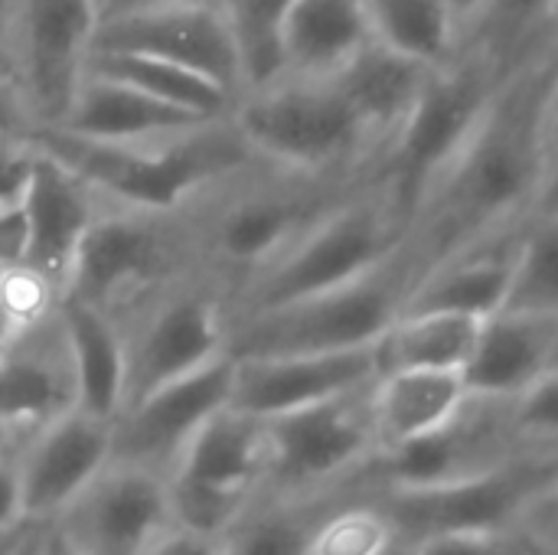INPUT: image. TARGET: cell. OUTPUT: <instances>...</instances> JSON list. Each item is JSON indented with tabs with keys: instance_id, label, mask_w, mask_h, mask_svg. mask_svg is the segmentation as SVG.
Instances as JSON below:
<instances>
[{
	"instance_id": "cell-16",
	"label": "cell",
	"mask_w": 558,
	"mask_h": 555,
	"mask_svg": "<svg viewBox=\"0 0 558 555\" xmlns=\"http://www.w3.org/2000/svg\"><path fill=\"white\" fill-rule=\"evenodd\" d=\"M235 360L226 353L206 370L183 376L131 402L111 432V461H124L170 478L193 435L232 402Z\"/></svg>"
},
{
	"instance_id": "cell-27",
	"label": "cell",
	"mask_w": 558,
	"mask_h": 555,
	"mask_svg": "<svg viewBox=\"0 0 558 555\" xmlns=\"http://www.w3.org/2000/svg\"><path fill=\"white\" fill-rule=\"evenodd\" d=\"M471 399L461 373H386L376 376L369 393V412L379 455L412 445L441 425H448Z\"/></svg>"
},
{
	"instance_id": "cell-14",
	"label": "cell",
	"mask_w": 558,
	"mask_h": 555,
	"mask_svg": "<svg viewBox=\"0 0 558 555\" xmlns=\"http://www.w3.org/2000/svg\"><path fill=\"white\" fill-rule=\"evenodd\" d=\"M523 448L510 402L471 396L438 432L376 455L363 478L373 491H425L490 471Z\"/></svg>"
},
{
	"instance_id": "cell-4",
	"label": "cell",
	"mask_w": 558,
	"mask_h": 555,
	"mask_svg": "<svg viewBox=\"0 0 558 555\" xmlns=\"http://www.w3.org/2000/svg\"><path fill=\"white\" fill-rule=\"evenodd\" d=\"M203 275L183 213L101 209L78 249L65 298L101 311L121 334L160 298Z\"/></svg>"
},
{
	"instance_id": "cell-48",
	"label": "cell",
	"mask_w": 558,
	"mask_h": 555,
	"mask_svg": "<svg viewBox=\"0 0 558 555\" xmlns=\"http://www.w3.org/2000/svg\"><path fill=\"white\" fill-rule=\"evenodd\" d=\"M36 523H26L20 530H10V533H0V555H20V550L36 536Z\"/></svg>"
},
{
	"instance_id": "cell-49",
	"label": "cell",
	"mask_w": 558,
	"mask_h": 555,
	"mask_svg": "<svg viewBox=\"0 0 558 555\" xmlns=\"http://www.w3.org/2000/svg\"><path fill=\"white\" fill-rule=\"evenodd\" d=\"M484 3H487V0H448V7L454 10V16L461 20V36H464V26L484 10Z\"/></svg>"
},
{
	"instance_id": "cell-23",
	"label": "cell",
	"mask_w": 558,
	"mask_h": 555,
	"mask_svg": "<svg viewBox=\"0 0 558 555\" xmlns=\"http://www.w3.org/2000/svg\"><path fill=\"white\" fill-rule=\"evenodd\" d=\"M558 317L500 311L484 321L474 357L464 370L471 396L517 402L549 370H556Z\"/></svg>"
},
{
	"instance_id": "cell-37",
	"label": "cell",
	"mask_w": 558,
	"mask_h": 555,
	"mask_svg": "<svg viewBox=\"0 0 558 555\" xmlns=\"http://www.w3.org/2000/svg\"><path fill=\"white\" fill-rule=\"evenodd\" d=\"M62 291L29 265H3L0 268V317L7 334H26L59 314Z\"/></svg>"
},
{
	"instance_id": "cell-35",
	"label": "cell",
	"mask_w": 558,
	"mask_h": 555,
	"mask_svg": "<svg viewBox=\"0 0 558 555\" xmlns=\"http://www.w3.org/2000/svg\"><path fill=\"white\" fill-rule=\"evenodd\" d=\"M507 311L558 317V213L526 222Z\"/></svg>"
},
{
	"instance_id": "cell-43",
	"label": "cell",
	"mask_w": 558,
	"mask_h": 555,
	"mask_svg": "<svg viewBox=\"0 0 558 555\" xmlns=\"http://www.w3.org/2000/svg\"><path fill=\"white\" fill-rule=\"evenodd\" d=\"M520 533H526L539 555H558V484L533 507Z\"/></svg>"
},
{
	"instance_id": "cell-3",
	"label": "cell",
	"mask_w": 558,
	"mask_h": 555,
	"mask_svg": "<svg viewBox=\"0 0 558 555\" xmlns=\"http://www.w3.org/2000/svg\"><path fill=\"white\" fill-rule=\"evenodd\" d=\"M29 141L82 177L105 203L141 213H180L216 180L255 160L232 118L141 144H98L65 131H36Z\"/></svg>"
},
{
	"instance_id": "cell-2",
	"label": "cell",
	"mask_w": 558,
	"mask_h": 555,
	"mask_svg": "<svg viewBox=\"0 0 558 555\" xmlns=\"http://www.w3.org/2000/svg\"><path fill=\"white\" fill-rule=\"evenodd\" d=\"M366 180L304 177L255 157L216 180L180 213L193 236L203 275L216 281L229 304L258 272L284 255Z\"/></svg>"
},
{
	"instance_id": "cell-17",
	"label": "cell",
	"mask_w": 558,
	"mask_h": 555,
	"mask_svg": "<svg viewBox=\"0 0 558 555\" xmlns=\"http://www.w3.org/2000/svg\"><path fill=\"white\" fill-rule=\"evenodd\" d=\"M56 527L85 555H147L173 527L167 478L111 461Z\"/></svg>"
},
{
	"instance_id": "cell-21",
	"label": "cell",
	"mask_w": 558,
	"mask_h": 555,
	"mask_svg": "<svg viewBox=\"0 0 558 555\" xmlns=\"http://www.w3.org/2000/svg\"><path fill=\"white\" fill-rule=\"evenodd\" d=\"M75 409V373L59 314L0 347V429L36 432Z\"/></svg>"
},
{
	"instance_id": "cell-6",
	"label": "cell",
	"mask_w": 558,
	"mask_h": 555,
	"mask_svg": "<svg viewBox=\"0 0 558 555\" xmlns=\"http://www.w3.org/2000/svg\"><path fill=\"white\" fill-rule=\"evenodd\" d=\"M405 239V216L386 183L373 177L317 219L265 272H258L229 301V321L343 288L389 262Z\"/></svg>"
},
{
	"instance_id": "cell-10",
	"label": "cell",
	"mask_w": 558,
	"mask_h": 555,
	"mask_svg": "<svg viewBox=\"0 0 558 555\" xmlns=\"http://www.w3.org/2000/svg\"><path fill=\"white\" fill-rule=\"evenodd\" d=\"M558 484V451L523 448L474 478L425 491H376L389 514L399 553L448 533H513Z\"/></svg>"
},
{
	"instance_id": "cell-22",
	"label": "cell",
	"mask_w": 558,
	"mask_h": 555,
	"mask_svg": "<svg viewBox=\"0 0 558 555\" xmlns=\"http://www.w3.org/2000/svg\"><path fill=\"white\" fill-rule=\"evenodd\" d=\"M523 226L487 236L418 275L405 311H441L490 321L507 311Z\"/></svg>"
},
{
	"instance_id": "cell-51",
	"label": "cell",
	"mask_w": 558,
	"mask_h": 555,
	"mask_svg": "<svg viewBox=\"0 0 558 555\" xmlns=\"http://www.w3.org/2000/svg\"><path fill=\"white\" fill-rule=\"evenodd\" d=\"M39 530H43V527H39ZM39 530H36V536H39ZM36 536H33V540H29V543L20 550V555H33V543H36Z\"/></svg>"
},
{
	"instance_id": "cell-18",
	"label": "cell",
	"mask_w": 558,
	"mask_h": 555,
	"mask_svg": "<svg viewBox=\"0 0 558 555\" xmlns=\"http://www.w3.org/2000/svg\"><path fill=\"white\" fill-rule=\"evenodd\" d=\"M111 432L114 422L72 409L26 435L20 445V484L29 523H56L111 464Z\"/></svg>"
},
{
	"instance_id": "cell-41",
	"label": "cell",
	"mask_w": 558,
	"mask_h": 555,
	"mask_svg": "<svg viewBox=\"0 0 558 555\" xmlns=\"http://www.w3.org/2000/svg\"><path fill=\"white\" fill-rule=\"evenodd\" d=\"M553 213H558V72L543 114V190H539L536 216H553Z\"/></svg>"
},
{
	"instance_id": "cell-52",
	"label": "cell",
	"mask_w": 558,
	"mask_h": 555,
	"mask_svg": "<svg viewBox=\"0 0 558 555\" xmlns=\"http://www.w3.org/2000/svg\"><path fill=\"white\" fill-rule=\"evenodd\" d=\"M7 340H10V334H7V324H3V317H0V347H3Z\"/></svg>"
},
{
	"instance_id": "cell-8",
	"label": "cell",
	"mask_w": 558,
	"mask_h": 555,
	"mask_svg": "<svg viewBox=\"0 0 558 555\" xmlns=\"http://www.w3.org/2000/svg\"><path fill=\"white\" fill-rule=\"evenodd\" d=\"M98 23L101 0H0V69L29 134L65 121Z\"/></svg>"
},
{
	"instance_id": "cell-26",
	"label": "cell",
	"mask_w": 558,
	"mask_h": 555,
	"mask_svg": "<svg viewBox=\"0 0 558 555\" xmlns=\"http://www.w3.org/2000/svg\"><path fill=\"white\" fill-rule=\"evenodd\" d=\"M59 321L75 373V409L114 422L124 409L128 389V347L121 327L72 298H62Z\"/></svg>"
},
{
	"instance_id": "cell-1",
	"label": "cell",
	"mask_w": 558,
	"mask_h": 555,
	"mask_svg": "<svg viewBox=\"0 0 558 555\" xmlns=\"http://www.w3.org/2000/svg\"><path fill=\"white\" fill-rule=\"evenodd\" d=\"M556 72L558 39L504 79L468 144L428 190L409 222V242L422 258V272L536 216L543 114Z\"/></svg>"
},
{
	"instance_id": "cell-11",
	"label": "cell",
	"mask_w": 558,
	"mask_h": 555,
	"mask_svg": "<svg viewBox=\"0 0 558 555\" xmlns=\"http://www.w3.org/2000/svg\"><path fill=\"white\" fill-rule=\"evenodd\" d=\"M268 474L265 422L232 406L219 409L186 445L167 478L173 527L222 540Z\"/></svg>"
},
{
	"instance_id": "cell-32",
	"label": "cell",
	"mask_w": 558,
	"mask_h": 555,
	"mask_svg": "<svg viewBox=\"0 0 558 555\" xmlns=\"http://www.w3.org/2000/svg\"><path fill=\"white\" fill-rule=\"evenodd\" d=\"M85 75L137 88L163 105H173V108L190 111L206 121H222V118H232V111H235V98L229 92H222L219 85H213L209 79H203L190 69L150 59V56L92 49L88 62H85Z\"/></svg>"
},
{
	"instance_id": "cell-15",
	"label": "cell",
	"mask_w": 558,
	"mask_h": 555,
	"mask_svg": "<svg viewBox=\"0 0 558 555\" xmlns=\"http://www.w3.org/2000/svg\"><path fill=\"white\" fill-rule=\"evenodd\" d=\"M92 49L134 52L190 69L229 92L235 105L245 95L239 49L213 0H180L108 16L98 23Z\"/></svg>"
},
{
	"instance_id": "cell-36",
	"label": "cell",
	"mask_w": 558,
	"mask_h": 555,
	"mask_svg": "<svg viewBox=\"0 0 558 555\" xmlns=\"http://www.w3.org/2000/svg\"><path fill=\"white\" fill-rule=\"evenodd\" d=\"M307 555H402L399 536L376 491L343 500L314 533Z\"/></svg>"
},
{
	"instance_id": "cell-39",
	"label": "cell",
	"mask_w": 558,
	"mask_h": 555,
	"mask_svg": "<svg viewBox=\"0 0 558 555\" xmlns=\"http://www.w3.org/2000/svg\"><path fill=\"white\" fill-rule=\"evenodd\" d=\"M405 555H539L526 533H448L415 543Z\"/></svg>"
},
{
	"instance_id": "cell-28",
	"label": "cell",
	"mask_w": 558,
	"mask_h": 555,
	"mask_svg": "<svg viewBox=\"0 0 558 555\" xmlns=\"http://www.w3.org/2000/svg\"><path fill=\"white\" fill-rule=\"evenodd\" d=\"M360 491H369L363 474L347 487L304 497L258 491L232 530L219 540L222 555H307L320 523Z\"/></svg>"
},
{
	"instance_id": "cell-47",
	"label": "cell",
	"mask_w": 558,
	"mask_h": 555,
	"mask_svg": "<svg viewBox=\"0 0 558 555\" xmlns=\"http://www.w3.org/2000/svg\"><path fill=\"white\" fill-rule=\"evenodd\" d=\"M163 3H180V0H101V20L121 16V13H134V10L163 7Z\"/></svg>"
},
{
	"instance_id": "cell-45",
	"label": "cell",
	"mask_w": 558,
	"mask_h": 555,
	"mask_svg": "<svg viewBox=\"0 0 558 555\" xmlns=\"http://www.w3.org/2000/svg\"><path fill=\"white\" fill-rule=\"evenodd\" d=\"M26 121H23V111L10 92V82L0 69V137H26Z\"/></svg>"
},
{
	"instance_id": "cell-9",
	"label": "cell",
	"mask_w": 558,
	"mask_h": 555,
	"mask_svg": "<svg viewBox=\"0 0 558 555\" xmlns=\"http://www.w3.org/2000/svg\"><path fill=\"white\" fill-rule=\"evenodd\" d=\"M504 79L507 75L490 59L468 49H461L448 69L432 72L422 98L389 141L376 170L405 216V226L474 134Z\"/></svg>"
},
{
	"instance_id": "cell-54",
	"label": "cell",
	"mask_w": 558,
	"mask_h": 555,
	"mask_svg": "<svg viewBox=\"0 0 558 555\" xmlns=\"http://www.w3.org/2000/svg\"><path fill=\"white\" fill-rule=\"evenodd\" d=\"M556 366H558V357H556Z\"/></svg>"
},
{
	"instance_id": "cell-44",
	"label": "cell",
	"mask_w": 558,
	"mask_h": 555,
	"mask_svg": "<svg viewBox=\"0 0 558 555\" xmlns=\"http://www.w3.org/2000/svg\"><path fill=\"white\" fill-rule=\"evenodd\" d=\"M147 555H222V546H219V540H209V536H199V533L170 527V530L147 550Z\"/></svg>"
},
{
	"instance_id": "cell-13",
	"label": "cell",
	"mask_w": 558,
	"mask_h": 555,
	"mask_svg": "<svg viewBox=\"0 0 558 555\" xmlns=\"http://www.w3.org/2000/svg\"><path fill=\"white\" fill-rule=\"evenodd\" d=\"M124 409L229 353V304L206 275L150 304L128 330ZM121 409V412H124Z\"/></svg>"
},
{
	"instance_id": "cell-31",
	"label": "cell",
	"mask_w": 558,
	"mask_h": 555,
	"mask_svg": "<svg viewBox=\"0 0 558 555\" xmlns=\"http://www.w3.org/2000/svg\"><path fill=\"white\" fill-rule=\"evenodd\" d=\"M369 39L432 72L461 56V20L448 0H363Z\"/></svg>"
},
{
	"instance_id": "cell-24",
	"label": "cell",
	"mask_w": 558,
	"mask_h": 555,
	"mask_svg": "<svg viewBox=\"0 0 558 555\" xmlns=\"http://www.w3.org/2000/svg\"><path fill=\"white\" fill-rule=\"evenodd\" d=\"M199 124L209 121L180 111L173 105H163L137 88L85 75L65 121L52 131H65L72 137L98 141V144H141V141L173 137Z\"/></svg>"
},
{
	"instance_id": "cell-33",
	"label": "cell",
	"mask_w": 558,
	"mask_h": 555,
	"mask_svg": "<svg viewBox=\"0 0 558 555\" xmlns=\"http://www.w3.org/2000/svg\"><path fill=\"white\" fill-rule=\"evenodd\" d=\"M558 0H487L464 26L461 49L490 59L504 75L556 43Z\"/></svg>"
},
{
	"instance_id": "cell-30",
	"label": "cell",
	"mask_w": 558,
	"mask_h": 555,
	"mask_svg": "<svg viewBox=\"0 0 558 555\" xmlns=\"http://www.w3.org/2000/svg\"><path fill=\"white\" fill-rule=\"evenodd\" d=\"M484 321L441 314V311H402V317L376 343L379 376L386 373H461L468 370Z\"/></svg>"
},
{
	"instance_id": "cell-53",
	"label": "cell",
	"mask_w": 558,
	"mask_h": 555,
	"mask_svg": "<svg viewBox=\"0 0 558 555\" xmlns=\"http://www.w3.org/2000/svg\"><path fill=\"white\" fill-rule=\"evenodd\" d=\"M556 33H558V16H556Z\"/></svg>"
},
{
	"instance_id": "cell-20",
	"label": "cell",
	"mask_w": 558,
	"mask_h": 555,
	"mask_svg": "<svg viewBox=\"0 0 558 555\" xmlns=\"http://www.w3.org/2000/svg\"><path fill=\"white\" fill-rule=\"evenodd\" d=\"M98 209H101V196L65 164H59L56 157L36 147L33 173L23 193V222H26L23 265L46 275L65 294L78 249Z\"/></svg>"
},
{
	"instance_id": "cell-5",
	"label": "cell",
	"mask_w": 558,
	"mask_h": 555,
	"mask_svg": "<svg viewBox=\"0 0 558 555\" xmlns=\"http://www.w3.org/2000/svg\"><path fill=\"white\" fill-rule=\"evenodd\" d=\"M418 275L422 258L405 239L389 262L343 288L229 321V357L265 360L373 350L402 317Z\"/></svg>"
},
{
	"instance_id": "cell-38",
	"label": "cell",
	"mask_w": 558,
	"mask_h": 555,
	"mask_svg": "<svg viewBox=\"0 0 558 555\" xmlns=\"http://www.w3.org/2000/svg\"><path fill=\"white\" fill-rule=\"evenodd\" d=\"M513 429L526 448L558 451V366L549 370L533 389L510 402Z\"/></svg>"
},
{
	"instance_id": "cell-12",
	"label": "cell",
	"mask_w": 558,
	"mask_h": 555,
	"mask_svg": "<svg viewBox=\"0 0 558 555\" xmlns=\"http://www.w3.org/2000/svg\"><path fill=\"white\" fill-rule=\"evenodd\" d=\"M369 393L373 386L268 419V474L262 491L304 497L353 484L379 455Z\"/></svg>"
},
{
	"instance_id": "cell-34",
	"label": "cell",
	"mask_w": 558,
	"mask_h": 555,
	"mask_svg": "<svg viewBox=\"0 0 558 555\" xmlns=\"http://www.w3.org/2000/svg\"><path fill=\"white\" fill-rule=\"evenodd\" d=\"M239 49L245 95L281 79V33L298 0H213Z\"/></svg>"
},
{
	"instance_id": "cell-29",
	"label": "cell",
	"mask_w": 558,
	"mask_h": 555,
	"mask_svg": "<svg viewBox=\"0 0 558 555\" xmlns=\"http://www.w3.org/2000/svg\"><path fill=\"white\" fill-rule=\"evenodd\" d=\"M428 79H432V69L409 62V59L369 43L330 82L343 92V98L350 101L356 118L366 124V131L373 134V141L386 154L389 141L399 134V128L412 114L415 101L422 98Z\"/></svg>"
},
{
	"instance_id": "cell-19",
	"label": "cell",
	"mask_w": 558,
	"mask_h": 555,
	"mask_svg": "<svg viewBox=\"0 0 558 555\" xmlns=\"http://www.w3.org/2000/svg\"><path fill=\"white\" fill-rule=\"evenodd\" d=\"M235 360V357H232ZM379 376L376 347L350 353H304L235 360L232 409L252 419H278L317 402H330L373 386Z\"/></svg>"
},
{
	"instance_id": "cell-46",
	"label": "cell",
	"mask_w": 558,
	"mask_h": 555,
	"mask_svg": "<svg viewBox=\"0 0 558 555\" xmlns=\"http://www.w3.org/2000/svg\"><path fill=\"white\" fill-rule=\"evenodd\" d=\"M33 555H85L56 523H46L33 543Z\"/></svg>"
},
{
	"instance_id": "cell-40",
	"label": "cell",
	"mask_w": 558,
	"mask_h": 555,
	"mask_svg": "<svg viewBox=\"0 0 558 555\" xmlns=\"http://www.w3.org/2000/svg\"><path fill=\"white\" fill-rule=\"evenodd\" d=\"M36 147L26 137H0V209L20 206L29 173H33Z\"/></svg>"
},
{
	"instance_id": "cell-50",
	"label": "cell",
	"mask_w": 558,
	"mask_h": 555,
	"mask_svg": "<svg viewBox=\"0 0 558 555\" xmlns=\"http://www.w3.org/2000/svg\"><path fill=\"white\" fill-rule=\"evenodd\" d=\"M26 435H29V432H16V429H0V458H7V455H10L13 448H20Z\"/></svg>"
},
{
	"instance_id": "cell-42",
	"label": "cell",
	"mask_w": 558,
	"mask_h": 555,
	"mask_svg": "<svg viewBox=\"0 0 558 555\" xmlns=\"http://www.w3.org/2000/svg\"><path fill=\"white\" fill-rule=\"evenodd\" d=\"M26 442V438H23ZM23 510V484H20V448H13L7 458H0V533L26 527Z\"/></svg>"
},
{
	"instance_id": "cell-25",
	"label": "cell",
	"mask_w": 558,
	"mask_h": 555,
	"mask_svg": "<svg viewBox=\"0 0 558 555\" xmlns=\"http://www.w3.org/2000/svg\"><path fill=\"white\" fill-rule=\"evenodd\" d=\"M363 0H298L281 33V79H337L366 46Z\"/></svg>"
},
{
	"instance_id": "cell-7",
	"label": "cell",
	"mask_w": 558,
	"mask_h": 555,
	"mask_svg": "<svg viewBox=\"0 0 558 555\" xmlns=\"http://www.w3.org/2000/svg\"><path fill=\"white\" fill-rule=\"evenodd\" d=\"M232 121L255 157L320 180L379 177V144L333 82L278 79L239 98Z\"/></svg>"
}]
</instances>
